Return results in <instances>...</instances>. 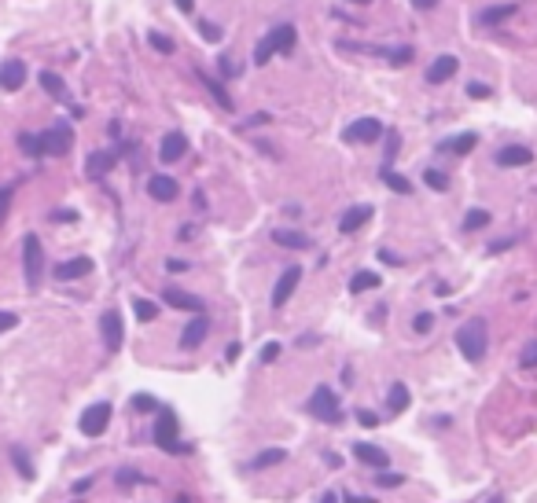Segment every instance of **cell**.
I'll list each match as a JSON object with an SVG mask.
<instances>
[{
  "mask_svg": "<svg viewBox=\"0 0 537 503\" xmlns=\"http://www.w3.org/2000/svg\"><path fill=\"white\" fill-rule=\"evenodd\" d=\"M70 144H74V133L67 129V125H52V129H45V133H23L19 136V147H23V155H30V158H45V155H52V158H59V155H67L70 151Z\"/></svg>",
  "mask_w": 537,
  "mask_h": 503,
  "instance_id": "6da1fadb",
  "label": "cell"
},
{
  "mask_svg": "<svg viewBox=\"0 0 537 503\" xmlns=\"http://www.w3.org/2000/svg\"><path fill=\"white\" fill-rule=\"evenodd\" d=\"M295 41H298V30L291 23H280V26H273L268 34L257 41V48H254V63L257 67H265L273 56H284V52H291L295 48Z\"/></svg>",
  "mask_w": 537,
  "mask_h": 503,
  "instance_id": "7a4b0ae2",
  "label": "cell"
},
{
  "mask_svg": "<svg viewBox=\"0 0 537 503\" xmlns=\"http://www.w3.org/2000/svg\"><path fill=\"white\" fill-rule=\"evenodd\" d=\"M456 349L464 353V360L471 364H478L482 357H486V349H489V331H486V320H467L464 327L456 331Z\"/></svg>",
  "mask_w": 537,
  "mask_h": 503,
  "instance_id": "3957f363",
  "label": "cell"
},
{
  "mask_svg": "<svg viewBox=\"0 0 537 503\" xmlns=\"http://www.w3.org/2000/svg\"><path fill=\"white\" fill-rule=\"evenodd\" d=\"M158 419H155V445L162 448V452H169V456H180L185 452V441H180V426H177V412L173 408H162L158 404Z\"/></svg>",
  "mask_w": 537,
  "mask_h": 503,
  "instance_id": "277c9868",
  "label": "cell"
},
{
  "mask_svg": "<svg viewBox=\"0 0 537 503\" xmlns=\"http://www.w3.org/2000/svg\"><path fill=\"white\" fill-rule=\"evenodd\" d=\"M23 272H26V287L37 291L41 287V272H45V250H41V239L34 232L23 239Z\"/></svg>",
  "mask_w": 537,
  "mask_h": 503,
  "instance_id": "5b68a950",
  "label": "cell"
},
{
  "mask_svg": "<svg viewBox=\"0 0 537 503\" xmlns=\"http://www.w3.org/2000/svg\"><path fill=\"white\" fill-rule=\"evenodd\" d=\"M306 408H309V415H313V419H320V423H339V419H342L339 397L331 393V386H317L313 393H309Z\"/></svg>",
  "mask_w": 537,
  "mask_h": 503,
  "instance_id": "8992f818",
  "label": "cell"
},
{
  "mask_svg": "<svg viewBox=\"0 0 537 503\" xmlns=\"http://www.w3.org/2000/svg\"><path fill=\"white\" fill-rule=\"evenodd\" d=\"M107 426H111V404H107V401L92 404V408H85L81 419H78V430H81L85 437H100Z\"/></svg>",
  "mask_w": 537,
  "mask_h": 503,
  "instance_id": "52a82bcc",
  "label": "cell"
},
{
  "mask_svg": "<svg viewBox=\"0 0 537 503\" xmlns=\"http://www.w3.org/2000/svg\"><path fill=\"white\" fill-rule=\"evenodd\" d=\"M383 136V122H375V118H357L353 125L342 129V140L346 144H375Z\"/></svg>",
  "mask_w": 537,
  "mask_h": 503,
  "instance_id": "ba28073f",
  "label": "cell"
},
{
  "mask_svg": "<svg viewBox=\"0 0 537 503\" xmlns=\"http://www.w3.org/2000/svg\"><path fill=\"white\" fill-rule=\"evenodd\" d=\"M298 283H302V269H298V265L284 269L280 280H276V287H273V309H284L287 302H291V294L298 291Z\"/></svg>",
  "mask_w": 537,
  "mask_h": 503,
  "instance_id": "9c48e42d",
  "label": "cell"
},
{
  "mask_svg": "<svg viewBox=\"0 0 537 503\" xmlns=\"http://www.w3.org/2000/svg\"><path fill=\"white\" fill-rule=\"evenodd\" d=\"M210 335V316L207 313H196V320H188L185 331H180V349H199Z\"/></svg>",
  "mask_w": 537,
  "mask_h": 503,
  "instance_id": "30bf717a",
  "label": "cell"
},
{
  "mask_svg": "<svg viewBox=\"0 0 537 503\" xmlns=\"http://www.w3.org/2000/svg\"><path fill=\"white\" fill-rule=\"evenodd\" d=\"M100 331H103V346H107V353H118V349H122L125 327H122V316H118L114 309H107V313L100 316Z\"/></svg>",
  "mask_w": 537,
  "mask_h": 503,
  "instance_id": "8fae6325",
  "label": "cell"
},
{
  "mask_svg": "<svg viewBox=\"0 0 537 503\" xmlns=\"http://www.w3.org/2000/svg\"><path fill=\"white\" fill-rule=\"evenodd\" d=\"M23 85H26V63L23 59L0 63V89H4V92H19Z\"/></svg>",
  "mask_w": 537,
  "mask_h": 503,
  "instance_id": "7c38bea8",
  "label": "cell"
},
{
  "mask_svg": "<svg viewBox=\"0 0 537 503\" xmlns=\"http://www.w3.org/2000/svg\"><path fill=\"white\" fill-rule=\"evenodd\" d=\"M147 195H151L155 202H173L180 195V184L166 173H155L151 180H147Z\"/></svg>",
  "mask_w": 537,
  "mask_h": 503,
  "instance_id": "4fadbf2b",
  "label": "cell"
},
{
  "mask_svg": "<svg viewBox=\"0 0 537 503\" xmlns=\"http://www.w3.org/2000/svg\"><path fill=\"white\" fill-rule=\"evenodd\" d=\"M456 70H460V59L445 52V56H438V59L431 63V67H427V85H445Z\"/></svg>",
  "mask_w": 537,
  "mask_h": 503,
  "instance_id": "5bb4252c",
  "label": "cell"
},
{
  "mask_svg": "<svg viewBox=\"0 0 537 503\" xmlns=\"http://www.w3.org/2000/svg\"><path fill=\"white\" fill-rule=\"evenodd\" d=\"M185 151H188V136L185 133H166L162 136V147H158V158H162L166 166H173V162L185 158Z\"/></svg>",
  "mask_w": 537,
  "mask_h": 503,
  "instance_id": "9a60e30c",
  "label": "cell"
},
{
  "mask_svg": "<svg viewBox=\"0 0 537 503\" xmlns=\"http://www.w3.org/2000/svg\"><path fill=\"white\" fill-rule=\"evenodd\" d=\"M353 456H357L364 467H375V470L390 467V456H386L379 445H372V441H357V445H353Z\"/></svg>",
  "mask_w": 537,
  "mask_h": 503,
  "instance_id": "2e32d148",
  "label": "cell"
},
{
  "mask_svg": "<svg viewBox=\"0 0 537 503\" xmlns=\"http://www.w3.org/2000/svg\"><path fill=\"white\" fill-rule=\"evenodd\" d=\"M92 272V258H74V261H63L56 265V280L59 283H70V280H85Z\"/></svg>",
  "mask_w": 537,
  "mask_h": 503,
  "instance_id": "e0dca14e",
  "label": "cell"
},
{
  "mask_svg": "<svg viewBox=\"0 0 537 503\" xmlns=\"http://www.w3.org/2000/svg\"><path fill=\"white\" fill-rule=\"evenodd\" d=\"M162 302L173 305V309H188V313H202V309H207V302H202V298L185 294V291H177V287H166V291H162Z\"/></svg>",
  "mask_w": 537,
  "mask_h": 503,
  "instance_id": "ac0fdd59",
  "label": "cell"
},
{
  "mask_svg": "<svg viewBox=\"0 0 537 503\" xmlns=\"http://www.w3.org/2000/svg\"><path fill=\"white\" fill-rule=\"evenodd\" d=\"M114 162H118V151H92L89 162H85V169H89V177L96 180V177H107V173H111Z\"/></svg>",
  "mask_w": 537,
  "mask_h": 503,
  "instance_id": "d6986e66",
  "label": "cell"
},
{
  "mask_svg": "<svg viewBox=\"0 0 537 503\" xmlns=\"http://www.w3.org/2000/svg\"><path fill=\"white\" fill-rule=\"evenodd\" d=\"M196 78L207 85V92L213 96V100H218L221 111H232V96L224 92V81H221V78H210V74H202V70H196Z\"/></svg>",
  "mask_w": 537,
  "mask_h": 503,
  "instance_id": "ffe728a7",
  "label": "cell"
},
{
  "mask_svg": "<svg viewBox=\"0 0 537 503\" xmlns=\"http://www.w3.org/2000/svg\"><path fill=\"white\" fill-rule=\"evenodd\" d=\"M368 217H372V206H350L346 213H342V221H339V232L342 235H353Z\"/></svg>",
  "mask_w": 537,
  "mask_h": 503,
  "instance_id": "44dd1931",
  "label": "cell"
},
{
  "mask_svg": "<svg viewBox=\"0 0 537 503\" xmlns=\"http://www.w3.org/2000/svg\"><path fill=\"white\" fill-rule=\"evenodd\" d=\"M273 243H276V246H287V250H306V246H309V235L295 232V228H273Z\"/></svg>",
  "mask_w": 537,
  "mask_h": 503,
  "instance_id": "7402d4cb",
  "label": "cell"
},
{
  "mask_svg": "<svg viewBox=\"0 0 537 503\" xmlns=\"http://www.w3.org/2000/svg\"><path fill=\"white\" fill-rule=\"evenodd\" d=\"M515 12H519L515 4H497V8H486V12H478L475 23H478V26H497V23H508Z\"/></svg>",
  "mask_w": 537,
  "mask_h": 503,
  "instance_id": "603a6c76",
  "label": "cell"
},
{
  "mask_svg": "<svg viewBox=\"0 0 537 503\" xmlns=\"http://www.w3.org/2000/svg\"><path fill=\"white\" fill-rule=\"evenodd\" d=\"M534 151L530 147H501L497 151V166H530Z\"/></svg>",
  "mask_w": 537,
  "mask_h": 503,
  "instance_id": "cb8c5ba5",
  "label": "cell"
},
{
  "mask_svg": "<svg viewBox=\"0 0 537 503\" xmlns=\"http://www.w3.org/2000/svg\"><path fill=\"white\" fill-rule=\"evenodd\" d=\"M41 85H45V92L52 96V100H59V103H67L70 100V92H67V85H63L59 74H52V70H41Z\"/></svg>",
  "mask_w": 537,
  "mask_h": 503,
  "instance_id": "d4e9b609",
  "label": "cell"
},
{
  "mask_svg": "<svg viewBox=\"0 0 537 503\" xmlns=\"http://www.w3.org/2000/svg\"><path fill=\"white\" fill-rule=\"evenodd\" d=\"M386 408L390 415H401L409 408V390H405V382H390V393H386Z\"/></svg>",
  "mask_w": 537,
  "mask_h": 503,
  "instance_id": "484cf974",
  "label": "cell"
},
{
  "mask_svg": "<svg viewBox=\"0 0 537 503\" xmlns=\"http://www.w3.org/2000/svg\"><path fill=\"white\" fill-rule=\"evenodd\" d=\"M383 184L390 188V191H397V195H412V180L401 177V173H397V169H390V166H383Z\"/></svg>",
  "mask_w": 537,
  "mask_h": 503,
  "instance_id": "4316f807",
  "label": "cell"
},
{
  "mask_svg": "<svg viewBox=\"0 0 537 503\" xmlns=\"http://www.w3.org/2000/svg\"><path fill=\"white\" fill-rule=\"evenodd\" d=\"M478 144V136L475 133H460V136H453V140H445L442 144V151H453V155H467L471 147Z\"/></svg>",
  "mask_w": 537,
  "mask_h": 503,
  "instance_id": "83f0119b",
  "label": "cell"
},
{
  "mask_svg": "<svg viewBox=\"0 0 537 503\" xmlns=\"http://www.w3.org/2000/svg\"><path fill=\"white\" fill-rule=\"evenodd\" d=\"M284 459H287V452H284V448H265V452H257L254 456V470H265V467H276V463H284Z\"/></svg>",
  "mask_w": 537,
  "mask_h": 503,
  "instance_id": "f1b7e54d",
  "label": "cell"
},
{
  "mask_svg": "<svg viewBox=\"0 0 537 503\" xmlns=\"http://www.w3.org/2000/svg\"><path fill=\"white\" fill-rule=\"evenodd\" d=\"M133 313H136V320H140V324H151V320H158V305L147 302V298H136V302H133Z\"/></svg>",
  "mask_w": 537,
  "mask_h": 503,
  "instance_id": "f546056e",
  "label": "cell"
},
{
  "mask_svg": "<svg viewBox=\"0 0 537 503\" xmlns=\"http://www.w3.org/2000/svg\"><path fill=\"white\" fill-rule=\"evenodd\" d=\"M372 287H379V276H375V272H357V276L350 280V291H353V294L372 291Z\"/></svg>",
  "mask_w": 537,
  "mask_h": 503,
  "instance_id": "4dcf8cb0",
  "label": "cell"
},
{
  "mask_svg": "<svg viewBox=\"0 0 537 503\" xmlns=\"http://www.w3.org/2000/svg\"><path fill=\"white\" fill-rule=\"evenodd\" d=\"M489 224V213L486 210H471L467 217H464V232H478V228H486Z\"/></svg>",
  "mask_w": 537,
  "mask_h": 503,
  "instance_id": "1f68e13d",
  "label": "cell"
},
{
  "mask_svg": "<svg viewBox=\"0 0 537 503\" xmlns=\"http://www.w3.org/2000/svg\"><path fill=\"white\" fill-rule=\"evenodd\" d=\"M12 459H15L19 474H23L26 481H30V478H34V467H30V456H26V452H23V448H19V445H12Z\"/></svg>",
  "mask_w": 537,
  "mask_h": 503,
  "instance_id": "d6a6232c",
  "label": "cell"
},
{
  "mask_svg": "<svg viewBox=\"0 0 537 503\" xmlns=\"http://www.w3.org/2000/svg\"><path fill=\"white\" fill-rule=\"evenodd\" d=\"M199 34H202V41H213V45H218V41L224 37V30L218 23H199Z\"/></svg>",
  "mask_w": 537,
  "mask_h": 503,
  "instance_id": "836d02e7",
  "label": "cell"
},
{
  "mask_svg": "<svg viewBox=\"0 0 537 503\" xmlns=\"http://www.w3.org/2000/svg\"><path fill=\"white\" fill-rule=\"evenodd\" d=\"M423 180H427V188H434V191H445V188H449V177H442L438 169H427Z\"/></svg>",
  "mask_w": 537,
  "mask_h": 503,
  "instance_id": "e575fe53",
  "label": "cell"
},
{
  "mask_svg": "<svg viewBox=\"0 0 537 503\" xmlns=\"http://www.w3.org/2000/svg\"><path fill=\"white\" fill-rule=\"evenodd\" d=\"M401 474H386V470H379V474H375V485H379V489H397V485H401Z\"/></svg>",
  "mask_w": 537,
  "mask_h": 503,
  "instance_id": "d590c367",
  "label": "cell"
},
{
  "mask_svg": "<svg viewBox=\"0 0 537 503\" xmlns=\"http://www.w3.org/2000/svg\"><path fill=\"white\" fill-rule=\"evenodd\" d=\"M431 327H434V316H431V313H420V316L412 320V331H416V335H427Z\"/></svg>",
  "mask_w": 537,
  "mask_h": 503,
  "instance_id": "8d00e7d4",
  "label": "cell"
},
{
  "mask_svg": "<svg viewBox=\"0 0 537 503\" xmlns=\"http://www.w3.org/2000/svg\"><path fill=\"white\" fill-rule=\"evenodd\" d=\"M133 408H136V412H155V408H158V401H155V397H147V393H136V397H133Z\"/></svg>",
  "mask_w": 537,
  "mask_h": 503,
  "instance_id": "74e56055",
  "label": "cell"
},
{
  "mask_svg": "<svg viewBox=\"0 0 537 503\" xmlns=\"http://www.w3.org/2000/svg\"><path fill=\"white\" fill-rule=\"evenodd\" d=\"M147 41H151V48H158V52H166V56H169V52H173V41H169V37H162V34H151V37H147Z\"/></svg>",
  "mask_w": 537,
  "mask_h": 503,
  "instance_id": "f35d334b",
  "label": "cell"
},
{
  "mask_svg": "<svg viewBox=\"0 0 537 503\" xmlns=\"http://www.w3.org/2000/svg\"><path fill=\"white\" fill-rule=\"evenodd\" d=\"M467 96H471V100H486V96H489V85L471 81V85H467Z\"/></svg>",
  "mask_w": 537,
  "mask_h": 503,
  "instance_id": "ab89813d",
  "label": "cell"
},
{
  "mask_svg": "<svg viewBox=\"0 0 537 503\" xmlns=\"http://www.w3.org/2000/svg\"><path fill=\"white\" fill-rule=\"evenodd\" d=\"M537 364V342H530V346L523 349V368H534Z\"/></svg>",
  "mask_w": 537,
  "mask_h": 503,
  "instance_id": "60d3db41",
  "label": "cell"
},
{
  "mask_svg": "<svg viewBox=\"0 0 537 503\" xmlns=\"http://www.w3.org/2000/svg\"><path fill=\"white\" fill-rule=\"evenodd\" d=\"M276 357H280V342H268V346L262 349V360L268 364V360H276Z\"/></svg>",
  "mask_w": 537,
  "mask_h": 503,
  "instance_id": "b9f144b4",
  "label": "cell"
},
{
  "mask_svg": "<svg viewBox=\"0 0 537 503\" xmlns=\"http://www.w3.org/2000/svg\"><path fill=\"white\" fill-rule=\"evenodd\" d=\"M19 324V316L15 313H0V335H4V331H12Z\"/></svg>",
  "mask_w": 537,
  "mask_h": 503,
  "instance_id": "7bdbcfd3",
  "label": "cell"
},
{
  "mask_svg": "<svg viewBox=\"0 0 537 503\" xmlns=\"http://www.w3.org/2000/svg\"><path fill=\"white\" fill-rule=\"evenodd\" d=\"M8 202H12V188H0V224H4V213H8Z\"/></svg>",
  "mask_w": 537,
  "mask_h": 503,
  "instance_id": "ee69618b",
  "label": "cell"
},
{
  "mask_svg": "<svg viewBox=\"0 0 537 503\" xmlns=\"http://www.w3.org/2000/svg\"><path fill=\"white\" fill-rule=\"evenodd\" d=\"M140 474H133V470H118V485H136Z\"/></svg>",
  "mask_w": 537,
  "mask_h": 503,
  "instance_id": "f6af8a7d",
  "label": "cell"
},
{
  "mask_svg": "<svg viewBox=\"0 0 537 503\" xmlns=\"http://www.w3.org/2000/svg\"><path fill=\"white\" fill-rule=\"evenodd\" d=\"M166 269H169V272H185V269H188V261H180V258H169V261H166Z\"/></svg>",
  "mask_w": 537,
  "mask_h": 503,
  "instance_id": "bcb514c9",
  "label": "cell"
},
{
  "mask_svg": "<svg viewBox=\"0 0 537 503\" xmlns=\"http://www.w3.org/2000/svg\"><path fill=\"white\" fill-rule=\"evenodd\" d=\"M416 12H431V8H438V0H412Z\"/></svg>",
  "mask_w": 537,
  "mask_h": 503,
  "instance_id": "7dc6e473",
  "label": "cell"
},
{
  "mask_svg": "<svg viewBox=\"0 0 537 503\" xmlns=\"http://www.w3.org/2000/svg\"><path fill=\"white\" fill-rule=\"evenodd\" d=\"M357 423H361V426H375V423H379V419H375V415H372V412H357Z\"/></svg>",
  "mask_w": 537,
  "mask_h": 503,
  "instance_id": "c3c4849f",
  "label": "cell"
},
{
  "mask_svg": "<svg viewBox=\"0 0 537 503\" xmlns=\"http://www.w3.org/2000/svg\"><path fill=\"white\" fill-rule=\"evenodd\" d=\"M173 4H177L185 15H191V12H196V0H173Z\"/></svg>",
  "mask_w": 537,
  "mask_h": 503,
  "instance_id": "681fc988",
  "label": "cell"
},
{
  "mask_svg": "<svg viewBox=\"0 0 537 503\" xmlns=\"http://www.w3.org/2000/svg\"><path fill=\"white\" fill-rule=\"evenodd\" d=\"M350 4H372V0H350Z\"/></svg>",
  "mask_w": 537,
  "mask_h": 503,
  "instance_id": "f907efd6",
  "label": "cell"
}]
</instances>
